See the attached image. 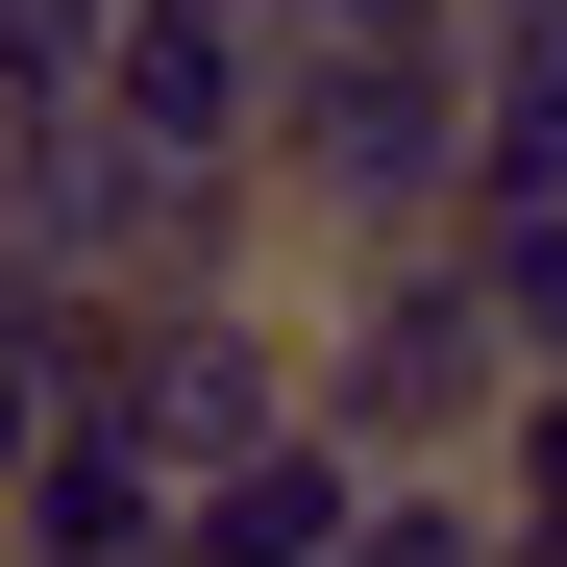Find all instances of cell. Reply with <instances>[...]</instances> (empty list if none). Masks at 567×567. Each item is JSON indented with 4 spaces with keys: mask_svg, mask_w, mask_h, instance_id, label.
<instances>
[{
    "mask_svg": "<svg viewBox=\"0 0 567 567\" xmlns=\"http://www.w3.org/2000/svg\"><path fill=\"white\" fill-rule=\"evenodd\" d=\"M297 247H444L494 198V0H297V100H271Z\"/></svg>",
    "mask_w": 567,
    "mask_h": 567,
    "instance_id": "cell-1",
    "label": "cell"
},
{
    "mask_svg": "<svg viewBox=\"0 0 567 567\" xmlns=\"http://www.w3.org/2000/svg\"><path fill=\"white\" fill-rule=\"evenodd\" d=\"M297 346H321V444H370V468H494V420L543 395L494 247H346L297 297Z\"/></svg>",
    "mask_w": 567,
    "mask_h": 567,
    "instance_id": "cell-2",
    "label": "cell"
},
{
    "mask_svg": "<svg viewBox=\"0 0 567 567\" xmlns=\"http://www.w3.org/2000/svg\"><path fill=\"white\" fill-rule=\"evenodd\" d=\"M494 518H518V567H567V370L494 420Z\"/></svg>",
    "mask_w": 567,
    "mask_h": 567,
    "instance_id": "cell-3",
    "label": "cell"
}]
</instances>
